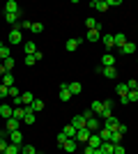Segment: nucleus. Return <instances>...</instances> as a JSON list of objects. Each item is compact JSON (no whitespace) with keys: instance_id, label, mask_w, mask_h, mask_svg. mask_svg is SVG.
Wrapping results in <instances>:
<instances>
[{"instance_id":"nucleus-11","label":"nucleus","mask_w":138,"mask_h":154,"mask_svg":"<svg viewBox=\"0 0 138 154\" xmlns=\"http://www.w3.org/2000/svg\"><path fill=\"white\" fill-rule=\"evenodd\" d=\"M90 110H92V115H101V113H104V101H101V99H97V101H92V106H90Z\"/></svg>"},{"instance_id":"nucleus-44","label":"nucleus","mask_w":138,"mask_h":154,"mask_svg":"<svg viewBox=\"0 0 138 154\" xmlns=\"http://www.w3.org/2000/svg\"><path fill=\"white\" fill-rule=\"evenodd\" d=\"M35 62H37V60H35V55H26V64H28V67H32Z\"/></svg>"},{"instance_id":"nucleus-43","label":"nucleus","mask_w":138,"mask_h":154,"mask_svg":"<svg viewBox=\"0 0 138 154\" xmlns=\"http://www.w3.org/2000/svg\"><path fill=\"white\" fill-rule=\"evenodd\" d=\"M115 131H118V134H122V136H124L127 131H129V129H127V124H122V122H120V124H118V129H115Z\"/></svg>"},{"instance_id":"nucleus-32","label":"nucleus","mask_w":138,"mask_h":154,"mask_svg":"<svg viewBox=\"0 0 138 154\" xmlns=\"http://www.w3.org/2000/svg\"><path fill=\"white\" fill-rule=\"evenodd\" d=\"M7 147H9V136H2L0 138V154H5Z\"/></svg>"},{"instance_id":"nucleus-51","label":"nucleus","mask_w":138,"mask_h":154,"mask_svg":"<svg viewBox=\"0 0 138 154\" xmlns=\"http://www.w3.org/2000/svg\"><path fill=\"white\" fill-rule=\"evenodd\" d=\"M136 62H138V58H136Z\"/></svg>"},{"instance_id":"nucleus-39","label":"nucleus","mask_w":138,"mask_h":154,"mask_svg":"<svg viewBox=\"0 0 138 154\" xmlns=\"http://www.w3.org/2000/svg\"><path fill=\"white\" fill-rule=\"evenodd\" d=\"M30 26H32V21H21L16 28H19V30H30Z\"/></svg>"},{"instance_id":"nucleus-25","label":"nucleus","mask_w":138,"mask_h":154,"mask_svg":"<svg viewBox=\"0 0 138 154\" xmlns=\"http://www.w3.org/2000/svg\"><path fill=\"white\" fill-rule=\"evenodd\" d=\"M72 127H76V129H83V127H85V117H83V115H76V117H72Z\"/></svg>"},{"instance_id":"nucleus-27","label":"nucleus","mask_w":138,"mask_h":154,"mask_svg":"<svg viewBox=\"0 0 138 154\" xmlns=\"http://www.w3.org/2000/svg\"><path fill=\"white\" fill-rule=\"evenodd\" d=\"M0 83L7 85V88H12V85H14V74H12V71H7L5 76H2V81H0Z\"/></svg>"},{"instance_id":"nucleus-46","label":"nucleus","mask_w":138,"mask_h":154,"mask_svg":"<svg viewBox=\"0 0 138 154\" xmlns=\"http://www.w3.org/2000/svg\"><path fill=\"white\" fill-rule=\"evenodd\" d=\"M118 5H122V0H108V7H118Z\"/></svg>"},{"instance_id":"nucleus-50","label":"nucleus","mask_w":138,"mask_h":154,"mask_svg":"<svg viewBox=\"0 0 138 154\" xmlns=\"http://www.w3.org/2000/svg\"><path fill=\"white\" fill-rule=\"evenodd\" d=\"M76 154H85V152H76Z\"/></svg>"},{"instance_id":"nucleus-45","label":"nucleus","mask_w":138,"mask_h":154,"mask_svg":"<svg viewBox=\"0 0 138 154\" xmlns=\"http://www.w3.org/2000/svg\"><path fill=\"white\" fill-rule=\"evenodd\" d=\"M104 108L106 110H113V99H106V101H104Z\"/></svg>"},{"instance_id":"nucleus-7","label":"nucleus","mask_w":138,"mask_h":154,"mask_svg":"<svg viewBox=\"0 0 138 154\" xmlns=\"http://www.w3.org/2000/svg\"><path fill=\"white\" fill-rule=\"evenodd\" d=\"M81 44H83V39H81V37H74V39H67L65 48H67V51H69V53H74V51H76V48H78Z\"/></svg>"},{"instance_id":"nucleus-10","label":"nucleus","mask_w":138,"mask_h":154,"mask_svg":"<svg viewBox=\"0 0 138 154\" xmlns=\"http://www.w3.org/2000/svg\"><path fill=\"white\" fill-rule=\"evenodd\" d=\"M90 7L97 9V12H106V9H108V0H92Z\"/></svg>"},{"instance_id":"nucleus-22","label":"nucleus","mask_w":138,"mask_h":154,"mask_svg":"<svg viewBox=\"0 0 138 154\" xmlns=\"http://www.w3.org/2000/svg\"><path fill=\"white\" fill-rule=\"evenodd\" d=\"M32 101H35L32 92H21V103L23 106H32Z\"/></svg>"},{"instance_id":"nucleus-19","label":"nucleus","mask_w":138,"mask_h":154,"mask_svg":"<svg viewBox=\"0 0 138 154\" xmlns=\"http://www.w3.org/2000/svg\"><path fill=\"white\" fill-rule=\"evenodd\" d=\"M16 12H21L19 5H16L14 0H7V2H5V14H16Z\"/></svg>"},{"instance_id":"nucleus-1","label":"nucleus","mask_w":138,"mask_h":154,"mask_svg":"<svg viewBox=\"0 0 138 154\" xmlns=\"http://www.w3.org/2000/svg\"><path fill=\"white\" fill-rule=\"evenodd\" d=\"M115 92H118V97H120V103L122 106H127V94H129V88H127V83H118L115 85Z\"/></svg>"},{"instance_id":"nucleus-17","label":"nucleus","mask_w":138,"mask_h":154,"mask_svg":"<svg viewBox=\"0 0 138 154\" xmlns=\"http://www.w3.org/2000/svg\"><path fill=\"white\" fill-rule=\"evenodd\" d=\"M101 143H104V140H101V138H99V134H92V136H90V140H87L85 145H90V147L99 149V147H101Z\"/></svg>"},{"instance_id":"nucleus-38","label":"nucleus","mask_w":138,"mask_h":154,"mask_svg":"<svg viewBox=\"0 0 138 154\" xmlns=\"http://www.w3.org/2000/svg\"><path fill=\"white\" fill-rule=\"evenodd\" d=\"M55 140H58V147H62V145H65V143L69 140V138H67V136L62 134V131H60V134H58V138H55Z\"/></svg>"},{"instance_id":"nucleus-8","label":"nucleus","mask_w":138,"mask_h":154,"mask_svg":"<svg viewBox=\"0 0 138 154\" xmlns=\"http://www.w3.org/2000/svg\"><path fill=\"white\" fill-rule=\"evenodd\" d=\"M101 42H104V46H106V51H111L113 46H115V37H113L111 32H104V35H101Z\"/></svg>"},{"instance_id":"nucleus-6","label":"nucleus","mask_w":138,"mask_h":154,"mask_svg":"<svg viewBox=\"0 0 138 154\" xmlns=\"http://www.w3.org/2000/svg\"><path fill=\"white\" fill-rule=\"evenodd\" d=\"M62 149H65V154H76L78 152V143L74 140V138H69V140L62 145Z\"/></svg>"},{"instance_id":"nucleus-36","label":"nucleus","mask_w":138,"mask_h":154,"mask_svg":"<svg viewBox=\"0 0 138 154\" xmlns=\"http://www.w3.org/2000/svg\"><path fill=\"white\" fill-rule=\"evenodd\" d=\"M2 67H5V71H14V58H7L2 62Z\"/></svg>"},{"instance_id":"nucleus-21","label":"nucleus","mask_w":138,"mask_h":154,"mask_svg":"<svg viewBox=\"0 0 138 154\" xmlns=\"http://www.w3.org/2000/svg\"><path fill=\"white\" fill-rule=\"evenodd\" d=\"M69 85V92H72V97L74 94H81V92H83V85L78 83V81H72V83H67Z\"/></svg>"},{"instance_id":"nucleus-20","label":"nucleus","mask_w":138,"mask_h":154,"mask_svg":"<svg viewBox=\"0 0 138 154\" xmlns=\"http://www.w3.org/2000/svg\"><path fill=\"white\" fill-rule=\"evenodd\" d=\"M23 51H26V55H35L39 48H37V44H35V42H26V44H23Z\"/></svg>"},{"instance_id":"nucleus-40","label":"nucleus","mask_w":138,"mask_h":154,"mask_svg":"<svg viewBox=\"0 0 138 154\" xmlns=\"http://www.w3.org/2000/svg\"><path fill=\"white\" fill-rule=\"evenodd\" d=\"M5 97H9V88L0 83V99H5Z\"/></svg>"},{"instance_id":"nucleus-12","label":"nucleus","mask_w":138,"mask_h":154,"mask_svg":"<svg viewBox=\"0 0 138 154\" xmlns=\"http://www.w3.org/2000/svg\"><path fill=\"white\" fill-rule=\"evenodd\" d=\"M35 115H37V113H35L30 106H26V115H23V122H26V124H35V120H37Z\"/></svg>"},{"instance_id":"nucleus-35","label":"nucleus","mask_w":138,"mask_h":154,"mask_svg":"<svg viewBox=\"0 0 138 154\" xmlns=\"http://www.w3.org/2000/svg\"><path fill=\"white\" fill-rule=\"evenodd\" d=\"M127 101H129V103L138 101V90H129V94H127Z\"/></svg>"},{"instance_id":"nucleus-34","label":"nucleus","mask_w":138,"mask_h":154,"mask_svg":"<svg viewBox=\"0 0 138 154\" xmlns=\"http://www.w3.org/2000/svg\"><path fill=\"white\" fill-rule=\"evenodd\" d=\"M5 154H21V145H12L9 143V147L5 149Z\"/></svg>"},{"instance_id":"nucleus-5","label":"nucleus","mask_w":138,"mask_h":154,"mask_svg":"<svg viewBox=\"0 0 138 154\" xmlns=\"http://www.w3.org/2000/svg\"><path fill=\"white\" fill-rule=\"evenodd\" d=\"M58 99H60V101H69V99H72V92H69V85H67V83L60 85V90H58Z\"/></svg>"},{"instance_id":"nucleus-18","label":"nucleus","mask_w":138,"mask_h":154,"mask_svg":"<svg viewBox=\"0 0 138 154\" xmlns=\"http://www.w3.org/2000/svg\"><path fill=\"white\" fill-rule=\"evenodd\" d=\"M101 76H106L108 81H115V78H118V69H115V67H104V74H101Z\"/></svg>"},{"instance_id":"nucleus-31","label":"nucleus","mask_w":138,"mask_h":154,"mask_svg":"<svg viewBox=\"0 0 138 154\" xmlns=\"http://www.w3.org/2000/svg\"><path fill=\"white\" fill-rule=\"evenodd\" d=\"M30 32H32V35H41V32H44V23H32V26H30Z\"/></svg>"},{"instance_id":"nucleus-48","label":"nucleus","mask_w":138,"mask_h":154,"mask_svg":"<svg viewBox=\"0 0 138 154\" xmlns=\"http://www.w3.org/2000/svg\"><path fill=\"white\" fill-rule=\"evenodd\" d=\"M7 71H5V67H2V64H0V81H2V76H5Z\"/></svg>"},{"instance_id":"nucleus-24","label":"nucleus","mask_w":138,"mask_h":154,"mask_svg":"<svg viewBox=\"0 0 138 154\" xmlns=\"http://www.w3.org/2000/svg\"><path fill=\"white\" fill-rule=\"evenodd\" d=\"M99 39H101V30H87V42L94 44V42H99Z\"/></svg>"},{"instance_id":"nucleus-47","label":"nucleus","mask_w":138,"mask_h":154,"mask_svg":"<svg viewBox=\"0 0 138 154\" xmlns=\"http://www.w3.org/2000/svg\"><path fill=\"white\" fill-rule=\"evenodd\" d=\"M35 60H37V62H39V60H44V53L37 51V53H35Z\"/></svg>"},{"instance_id":"nucleus-52","label":"nucleus","mask_w":138,"mask_h":154,"mask_svg":"<svg viewBox=\"0 0 138 154\" xmlns=\"http://www.w3.org/2000/svg\"><path fill=\"white\" fill-rule=\"evenodd\" d=\"M0 44H2V42H0Z\"/></svg>"},{"instance_id":"nucleus-23","label":"nucleus","mask_w":138,"mask_h":154,"mask_svg":"<svg viewBox=\"0 0 138 154\" xmlns=\"http://www.w3.org/2000/svg\"><path fill=\"white\" fill-rule=\"evenodd\" d=\"M118 124H120V120H118V117H106V124H104V127L106 129H111V131H115V129H118Z\"/></svg>"},{"instance_id":"nucleus-13","label":"nucleus","mask_w":138,"mask_h":154,"mask_svg":"<svg viewBox=\"0 0 138 154\" xmlns=\"http://www.w3.org/2000/svg\"><path fill=\"white\" fill-rule=\"evenodd\" d=\"M14 113V108L9 106V103H0V117H5V120H9Z\"/></svg>"},{"instance_id":"nucleus-37","label":"nucleus","mask_w":138,"mask_h":154,"mask_svg":"<svg viewBox=\"0 0 138 154\" xmlns=\"http://www.w3.org/2000/svg\"><path fill=\"white\" fill-rule=\"evenodd\" d=\"M16 97H21V90L16 85H12V88H9V99H16Z\"/></svg>"},{"instance_id":"nucleus-41","label":"nucleus","mask_w":138,"mask_h":154,"mask_svg":"<svg viewBox=\"0 0 138 154\" xmlns=\"http://www.w3.org/2000/svg\"><path fill=\"white\" fill-rule=\"evenodd\" d=\"M127 83V88H129V90H138V81L136 78H131V81H124Z\"/></svg>"},{"instance_id":"nucleus-4","label":"nucleus","mask_w":138,"mask_h":154,"mask_svg":"<svg viewBox=\"0 0 138 154\" xmlns=\"http://www.w3.org/2000/svg\"><path fill=\"white\" fill-rule=\"evenodd\" d=\"M85 127L90 129L92 134H97L99 129H101V120H99V117H87V120H85Z\"/></svg>"},{"instance_id":"nucleus-28","label":"nucleus","mask_w":138,"mask_h":154,"mask_svg":"<svg viewBox=\"0 0 138 154\" xmlns=\"http://www.w3.org/2000/svg\"><path fill=\"white\" fill-rule=\"evenodd\" d=\"M30 108H32L35 113H41V110H44V101H41V99H35V101H32V106H30Z\"/></svg>"},{"instance_id":"nucleus-15","label":"nucleus","mask_w":138,"mask_h":154,"mask_svg":"<svg viewBox=\"0 0 138 154\" xmlns=\"http://www.w3.org/2000/svg\"><path fill=\"white\" fill-rule=\"evenodd\" d=\"M101 67H115V55H113V53H104V58H101Z\"/></svg>"},{"instance_id":"nucleus-2","label":"nucleus","mask_w":138,"mask_h":154,"mask_svg":"<svg viewBox=\"0 0 138 154\" xmlns=\"http://www.w3.org/2000/svg\"><path fill=\"white\" fill-rule=\"evenodd\" d=\"M90 136H92V131L87 127H83V129L76 131V138H74V140H76V143H87V140H90Z\"/></svg>"},{"instance_id":"nucleus-33","label":"nucleus","mask_w":138,"mask_h":154,"mask_svg":"<svg viewBox=\"0 0 138 154\" xmlns=\"http://www.w3.org/2000/svg\"><path fill=\"white\" fill-rule=\"evenodd\" d=\"M113 37H115V46H120V48L127 44V37H124V35H120V32H118V35H113Z\"/></svg>"},{"instance_id":"nucleus-29","label":"nucleus","mask_w":138,"mask_h":154,"mask_svg":"<svg viewBox=\"0 0 138 154\" xmlns=\"http://www.w3.org/2000/svg\"><path fill=\"white\" fill-rule=\"evenodd\" d=\"M101 149H104V154H113L115 152V143H101Z\"/></svg>"},{"instance_id":"nucleus-49","label":"nucleus","mask_w":138,"mask_h":154,"mask_svg":"<svg viewBox=\"0 0 138 154\" xmlns=\"http://www.w3.org/2000/svg\"><path fill=\"white\" fill-rule=\"evenodd\" d=\"M2 136H5V131H2V129H0V138H2Z\"/></svg>"},{"instance_id":"nucleus-30","label":"nucleus","mask_w":138,"mask_h":154,"mask_svg":"<svg viewBox=\"0 0 138 154\" xmlns=\"http://www.w3.org/2000/svg\"><path fill=\"white\" fill-rule=\"evenodd\" d=\"M21 154H37V149H35V145H21Z\"/></svg>"},{"instance_id":"nucleus-3","label":"nucleus","mask_w":138,"mask_h":154,"mask_svg":"<svg viewBox=\"0 0 138 154\" xmlns=\"http://www.w3.org/2000/svg\"><path fill=\"white\" fill-rule=\"evenodd\" d=\"M9 44H23V32L19 30V28H12V32H9Z\"/></svg>"},{"instance_id":"nucleus-26","label":"nucleus","mask_w":138,"mask_h":154,"mask_svg":"<svg viewBox=\"0 0 138 154\" xmlns=\"http://www.w3.org/2000/svg\"><path fill=\"white\" fill-rule=\"evenodd\" d=\"M76 131H78V129H76V127H72V124H67V127L62 129V134H65L67 138H76Z\"/></svg>"},{"instance_id":"nucleus-14","label":"nucleus","mask_w":138,"mask_h":154,"mask_svg":"<svg viewBox=\"0 0 138 154\" xmlns=\"http://www.w3.org/2000/svg\"><path fill=\"white\" fill-rule=\"evenodd\" d=\"M120 53H122V55H133V53H136V44H133V42H127V44L120 48Z\"/></svg>"},{"instance_id":"nucleus-9","label":"nucleus","mask_w":138,"mask_h":154,"mask_svg":"<svg viewBox=\"0 0 138 154\" xmlns=\"http://www.w3.org/2000/svg\"><path fill=\"white\" fill-rule=\"evenodd\" d=\"M7 122V131L12 134V131H21V120H16V117H9V120H5Z\"/></svg>"},{"instance_id":"nucleus-42","label":"nucleus","mask_w":138,"mask_h":154,"mask_svg":"<svg viewBox=\"0 0 138 154\" xmlns=\"http://www.w3.org/2000/svg\"><path fill=\"white\" fill-rule=\"evenodd\" d=\"M113 154H127L124 145H122V143H118V145H115V152H113Z\"/></svg>"},{"instance_id":"nucleus-16","label":"nucleus","mask_w":138,"mask_h":154,"mask_svg":"<svg viewBox=\"0 0 138 154\" xmlns=\"http://www.w3.org/2000/svg\"><path fill=\"white\" fill-rule=\"evenodd\" d=\"M9 143L12 145H23V134L21 131H12L9 134Z\"/></svg>"}]
</instances>
